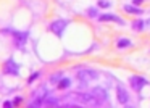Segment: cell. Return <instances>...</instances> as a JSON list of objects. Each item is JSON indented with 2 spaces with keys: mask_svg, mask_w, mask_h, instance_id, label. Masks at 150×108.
I'll use <instances>...</instances> for the list:
<instances>
[{
  "mask_svg": "<svg viewBox=\"0 0 150 108\" xmlns=\"http://www.w3.org/2000/svg\"><path fill=\"white\" fill-rule=\"evenodd\" d=\"M47 95H49V90H47L45 87H39L36 90V94H34L33 103H31L29 107H40V105H44V100L47 98Z\"/></svg>",
  "mask_w": 150,
  "mask_h": 108,
  "instance_id": "1",
  "label": "cell"
},
{
  "mask_svg": "<svg viewBox=\"0 0 150 108\" xmlns=\"http://www.w3.org/2000/svg\"><path fill=\"white\" fill-rule=\"evenodd\" d=\"M78 78H79V81H82V82H89V81H92V79H97V73L95 71H92V69H82V71H79L78 73Z\"/></svg>",
  "mask_w": 150,
  "mask_h": 108,
  "instance_id": "2",
  "label": "cell"
},
{
  "mask_svg": "<svg viewBox=\"0 0 150 108\" xmlns=\"http://www.w3.org/2000/svg\"><path fill=\"white\" fill-rule=\"evenodd\" d=\"M129 82H131V85H132L134 90H140L144 85L149 84V82H147V79H144L142 76H132V78L129 79Z\"/></svg>",
  "mask_w": 150,
  "mask_h": 108,
  "instance_id": "3",
  "label": "cell"
},
{
  "mask_svg": "<svg viewBox=\"0 0 150 108\" xmlns=\"http://www.w3.org/2000/svg\"><path fill=\"white\" fill-rule=\"evenodd\" d=\"M66 21L65 20H58V21H53L52 24H50V31H52V32H55L57 36H62L63 34V29H65L66 28Z\"/></svg>",
  "mask_w": 150,
  "mask_h": 108,
  "instance_id": "4",
  "label": "cell"
},
{
  "mask_svg": "<svg viewBox=\"0 0 150 108\" xmlns=\"http://www.w3.org/2000/svg\"><path fill=\"white\" fill-rule=\"evenodd\" d=\"M116 97H118V102H120L121 105H126L127 100H129V97H127V92L124 90L121 85H118V87H116Z\"/></svg>",
  "mask_w": 150,
  "mask_h": 108,
  "instance_id": "5",
  "label": "cell"
},
{
  "mask_svg": "<svg viewBox=\"0 0 150 108\" xmlns=\"http://www.w3.org/2000/svg\"><path fill=\"white\" fill-rule=\"evenodd\" d=\"M5 73L11 76H18V65L13 61V60H8L7 65H5Z\"/></svg>",
  "mask_w": 150,
  "mask_h": 108,
  "instance_id": "6",
  "label": "cell"
},
{
  "mask_svg": "<svg viewBox=\"0 0 150 108\" xmlns=\"http://www.w3.org/2000/svg\"><path fill=\"white\" fill-rule=\"evenodd\" d=\"M92 95H94L98 102H102V100H105V98H107V92H105L102 87H95L94 90H92Z\"/></svg>",
  "mask_w": 150,
  "mask_h": 108,
  "instance_id": "7",
  "label": "cell"
},
{
  "mask_svg": "<svg viewBox=\"0 0 150 108\" xmlns=\"http://www.w3.org/2000/svg\"><path fill=\"white\" fill-rule=\"evenodd\" d=\"M98 20H100V21H115V23H120V24H123V21H121V18L115 16V15H102V16H98Z\"/></svg>",
  "mask_w": 150,
  "mask_h": 108,
  "instance_id": "8",
  "label": "cell"
},
{
  "mask_svg": "<svg viewBox=\"0 0 150 108\" xmlns=\"http://www.w3.org/2000/svg\"><path fill=\"white\" fill-rule=\"evenodd\" d=\"M124 10L127 11V13H131V15H142L144 13V10H140L139 7H132V5H124Z\"/></svg>",
  "mask_w": 150,
  "mask_h": 108,
  "instance_id": "9",
  "label": "cell"
},
{
  "mask_svg": "<svg viewBox=\"0 0 150 108\" xmlns=\"http://www.w3.org/2000/svg\"><path fill=\"white\" fill-rule=\"evenodd\" d=\"M116 45H118V49H123V47H129V45H131V42H129L127 39H120Z\"/></svg>",
  "mask_w": 150,
  "mask_h": 108,
  "instance_id": "10",
  "label": "cell"
},
{
  "mask_svg": "<svg viewBox=\"0 0 150 108\" xmlns=\"http://www.w3.org/2000/svg\"><path fill=\"white\" fill-rule=\"evenodd\" d=\"M66 87H69V79H60L58 89H66Z\"/></svg>",
  "mask_w": 150,
  "mask_h": 108,
  "instance_id": "11",
  "label": "cell"
},
{
  "mask_svg": "<svg viewBox=\"0 0 150 108\" xmlns=\"http://www.w3.org/2000/svg\"><path fill=\"white\" fill-rule=\"evenodd\" d=\"M132 28H134V31H142L144 29V21H136V23H132Z\"/></svg>",
  "mask_w": 150,
  "mask_h": 108,
  "instance_id": "12",
  "label": "cell"
},
{
  "mask_svg": "<svg viewBox=\"0 0 150 108\" xmlns=\"http://www.w3.org/2000/svg\"><path fill=\"white\" fill-rule=\"evenodd\" d=\"M98 7L100 8H110V2H107V0H100V2H98Z\"/></svg>",
  "mask_w": 150,
  "mask_h": 108,
  "instance_id": "13",
  "label": "cell"
},
{
  "mask_svg": "<svg viewBox=\"0 0 150 108\" xmlns=\"http://www.w3.org/2000/svg\"><path fill=\"white\" fill-rule=\"evenodd\" d=\"M58 79H62V73H57V74H53L52 78H50V81H52V82H57Z\"/></svg>",
  "mask_w": 150,
  "mask_h": 108,
  "instance_id": "14",
  "label": "cell"
},
{
  "mask_svg": "<svg viewBox=\"0 0 150 108\" xmlns=\"http://www.w3.org/2000/svg\"><path fill=\"white\" fill-rule=\"evenodd\" d=\"M37 78H39V73H34V74H31V78L28 79V82H29V84H31V82H33V81H36Z\"/></svg>",
  "mask_w": 150,
  "mask_h": 108,
  "instance_id": "15",
  "label": "cell"
},
{
  "mask_svg": "<svg viewBox=\"0 0 150 108\" xmlns=\"http://www.w3.org/2000/svg\"><path fill=\"white\" fill-rule=\"evenodd\" d=\"M21 102H23V98H21V97H16V98L13 100V105H20Z\"/></svg>",
  "mask_w": 150,
  "mask_h": 108,
  "instance_id": "16",
  "label": "cell"
},
{
  "mask_svg": "<svg viewBox=\"0 0 150 108\" xmlns=\"http://www.w3.org/2000/svg\"><path fill=\"white\" fill-rule=\"evenodd\" d=\"M95 15H97L95 8H89V16H95Z\"/></svg>",
  "mask_w": 150,
  "mask_h": 108,
  "instance_id": "17",
  "label": "cell"
},
{
  "mask_svg": "<svg viewBox=\"0 0 150 108\" xmlns=\"http://www.w3.org/2000/svg\"><path fill=\"white\" fill-rule=\"evenodd\" d=\"M142 2H144V0H132L134 5H139V4H142Z\"/></svg>",
  "mask_w": 150,
  "mask_h": 108,
  "instance_id": "18",
  "label": "cell"
},
{
  "mask_svg": "<svg viewBox=\"0 0 150 108\" xmlns=\"http://www.w3.org/2000/svg\"><path fill=\"white\" fill-rule=\"evenodd\" d=\"M11 105H13V103H11V102H5V103H4V107H8V108H10Z\"/></svg>",
  "mask_w": 150,
  "mask_h": 108,
  "instance_id": "19",
  "label": "cell"
}]
</instances>
